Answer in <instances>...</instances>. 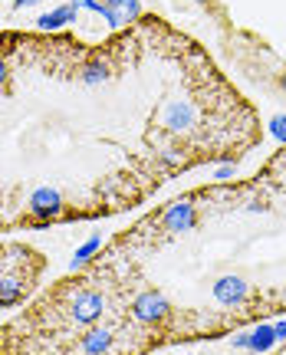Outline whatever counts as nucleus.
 I'll list each match as a JSON object with an SVG mask.
<instances>
[{
  "instance_id": "10",
  "label": "nucleus",
  "mask_w": 286,
  "mask_h": 355,
  "mask_svg": "<svg viewBox=\"0 0 286 355\" xmlns=\"http://www.w3.org/2000/svg\"><path fill=\"white\" fill-rule=\"evenodd\" d=\"M76 7L73 3H66V7H56V10L43 13V17H37V30H60V26H66L69 20H76Z\"/></svg>"
},
{
  "instance_id": "15",
  "label": "nucleus",
  "mask_w": 286,
  "mask_h": 355,
  "mask_svg": "<svg viewBox=\"0 0 286 355\" xmlns=\"http://www.w3.org/2000/svg\"><path fill=\"white\" fill-rule=\"evenodd\" d=\"M270 132H274L280 141H286V115H276L274 122H270Z\"/></svg>"
},
{
  "instance_id": "21",
  "label": "nucleus",
  "mask_w": 286,
  "mask_h": 355,
  "mask_svg": "<svg viewBox=\"0 0 286 355\" xmlns=\"http://www.w3.org/2000/svg\"><path fill=\"white\" fill-rule=\"evenodd\" d=\"M280 89H283V92H286V69H283V73H280Z\"/></svg>"
},
{
  "instance_id": "1",
  "label": "nucleus",
  "mask_w": 286,
  "mask_h": 355,
  "mask_svg": "<svg viewBox=\"0 0 286 355\" xmlns=\"http://www.w3.org/2000/svg\"><path fill=\"white\" fill-rule=\"evenodd\" d=\"M13 257H17V243H7V247H0V306H17L24 300L30 286H33V277L40 273V254H33L30 247H26V254L13 263Z\"/></svg>"
},
{
  "instance_id": "17",
  "label": "nucleus",
  "mask_w": 286,
  "mask_h": 355,
  "mask_svg": "<svg viewBox=\"0 0 286 355\" xmlns=\"http://www.w3.org/2000/svg\"><path fill=\"white\" fill-rule=\"evenodd\" d=\"M234 349H250V336H234Z\"/></svg>"
},
{
  "instance_id": "11",
  "label": "nucleus",
  "mask_w": 286,
  "mask_h": 355,
  "mask_svg": "<svg viewBox=\"0 0 286 355\" xmlns=\"http://www.w3.org/2000/svg\"><path fill=\"white\" fill-rule=\"evenodd\" d=\"M276 343V332L274 326H257V329L250 332V352H270V345Z\"/></svg>"
},
{
  "instance_id": "13",
  "label": "nucleus",
  "mask_w": 286,
  "mask_h": 355,
  "mask_svg": "<svg viewBox=\"0 0 286 355\" xmlns=\"http://www.w3.org/2000/svg\"><path fill=\"white\" fill-rule=\"evenodd\" d=\"M102 247V237H89L86 243H83V247H79V250H76L73 254V260H69V266H83V263H89V260H92V254H96V250H99Z\"/></svg>"
},
{
  "instance_id": "3",
  "label": "nucleus",
  "mask_w": 286,
  "mask_h": 355,
  "mask_svg": "<svg viewBox=\"0 0 286 355\" xmlns=\"http://www.w3.org/2000/svg\"><path fill=\"white\" fill-rule=\"evenodd\" d=\"M102 309H106L102 293L79 290V293H76V300L69 303V319H73V322H79V326H92V322L102 316Z\"/></svg>"
},
{
  "instance_id": "19",
  "label": "nucleus",
  "mask_w": 286,
  "mask_h": 355,
  "mask_svg": "<svg viewBox=\"0 0 286 355\" xmlns=\"http://www.w3.org/2000/svg\"><path fill=\"white\" fill-rule=\"evenodd\" d=\"M30 3H40V0H13V7H17V10H24V7H30Z\"/></svg>"
},
{
  "instance_id": "14",
  "label": "nucleus",
  "mask_w": 286,
  "mask_h": 355,
  "mask_svg": "<svg viewBox=\"0 0 286 355\" xmlns=\"http://www.w3.org/2000/svg\"><path fill=\"white\" fill-rule=\"evenodd\" d=\"M76 10H92V13H106V0H73Z\"/></svg>"
},
{
  "instance_id": "16",
  "label": "nucleus",
  "mask_w": 286,
  "mask_h": 355,
  "mask_svg": "<svg viewBox=\"0 0 286 355\" xmlns=\"http://www.w3.org/2000/svg\"><path fill=\"white\" fill-rule=\"evenodd\" d=\"M234 171H237L234 165H224V168H217V178H221V181H227V178H234Z\"/></svg>"
},
{
  "instance_id": "20",
  "label": "nucleus",
  "mask_w": 286,
  "mask_h": 355,
  "mask_svg": "<svg viewBox=\"0 0 286 355\" xmlns=\"http://www.w3.org/2000/svg\"><path fill=\"white\" fill-rule=\"evenodd\" d=\"M7 83V63H3V56H0V86Z\"/></svg>"
},
{
  "instance_id": "2",
  "label": "nucleus",
  "mask_w": 286,
  "mask_h": 355,
  "mask_svg": "<svg viewBox=\"0 0 286 355\" xmlns=\"http://www.w3.org/2000/svg\"><path fill=\"white\" fill-rule=\"evenodd\" d=\"M132 313H135V319H138V322H145V326H162L165 319L171 316V303L165 300V293L145 290V293H138V296H135Z\"/></svg>"
},
{
  "instance_id": "6",
  "label": "nucleus",
  "mask_w": 286,
  "mask_h": 355,
  "mask_svg": "<svg viewBox=\"0 0 286 355\" xmlns=\"http://www.w3.org/2000/svg\"><path fill=\"white\" fill-rule=\"evenodd\" d=\"M214 300L221 306H240L247 300V279L237 277V273H227L214 283Z\"/></svg>"
},
{
  "instance_id": "18",
  "label": "nucleus",
  "mask_w": 286,
  "mask_h": 355,
  "mask_svg": "<svg viewBox=\"0 0 286 355\" xmlns=\"http://www.w3.org/2000/svg\"><path fill=\"white\" fill-rule=\"evenodd\" d=\"M274 332H276V339H286V319H283V322H276Z\"/></svg>"
},
{
  "instance_id": "7",
  "label": "nucleus",
  "mask_w": 286,
  "mask_h": 355,
  "mask_svg": "<svg viewBox=\"0 0 286 355\" xmlns=\"http://www.w3.org/2000/svg\"><path fill=\"white\" fill-rule=\"evenodd\" d=\"M162 125L168 128V132H187V128H194V109H191L185 99L165 102V109H162Z\"/></svg>"
},
{
  "instance_id": "9",
  "label": "nucleus",
  "mask_w": 286,
  "mask_h": 355,
  "mask_svg": "<svg viewBox=\"0 0 286 355\" xmlns=\"http://www.w3.org/2000/svg\"><path fill=\"white\" fill-rule=\"evenodd\" d=\"M112 349V332L109 329H89L79 339V352L83 355H106Z\"/></svg>"
},
{
  "instance_id": "12",
  "label": "nucleus",
  "mask_w": 286,
  "mask_h": 355,
  "mask_svg": "<svg viewBox=\"0 0 286 355\" xmlns=\"http://www.w3.org/2000/svg\"><path fill=\"white\" fill-rule=\"evenodd\" d=\"M102 79H106V63H102V56H92V60L83 66V83H86V86H99Z\"/></svg>"
},
{
  "instance_id": "4",
  "label": "nucleus",
  "mask_w": 286,
  "mask_h": 355,
  "mask_svg": "<svg viewBox=\"0 0 286 355\" xmlns=\"http://www.w3.org/2000/svg\"><path fill=\"white\" fill-rule=\"evenodd\" d=\"M30 217L33 220H56V217L62 214V198H60V191L56 188H37L33 194H30Z\"/></svg>"
},
{
  "instance_id": "22",
  "label": "nucleus",
  "mask_w": 286,
  "mask_h": 355,
  "mask_svg": "<svg viewBox=\"0 0 286 355\" xmlns=\"http://www.w3.org/2000/svg\"><path fill=\"white\" fill-rule=\"evenodd\" d=\"M106 3H109V7H115V3H119V0H106Z\"/></svg>"
},
{
  "instance_id": "23",
  "label": "nucleus",
  "mask_w": 286,
  "mask_h": 355,
  "mask_svg": "<svg viewBox=\"0 0 286 355\" xmlns=\"http://www.w3.org/2000/svg\"><path fill=\"white\" fill-rule=\"evenodd\" d=\"M194 3H211V0H194Z\"/></svg>"
},
{
  "instance_id": "5",
  "label": "nucleus",
  "mask_w": 286,
  "mask_h": 355,
  "mask_svg": "<svg viewBox=\"0 0 286 355\" xmlns=\"http://www.w3.org/2000/svg\"><path fill=\"white\" fill-rule=\"evenodd\" d=\"M162 224H165V230H171V234H185V230H191L198 224V207L191 201H174L171 207L165 211Z\"/></svg>"
},
{
  "instance_id": "8",
  "label": "nucleus",
  "mask_w": 286,
  "mask_h": 355,
  "mask_svg": "<svg viewBox=\"0 0 286 355\" xmlns=\"http://www.w3.org/2000/svg\"><path fill=\"white\" fill-rule=\"evenodd\" d=\"M138 13H142V3H138V0H119L115 7H109V3H106V13H102V17L109 20V26H112V30H119V26L138 20Z\"/></svg>"
}]
</instances>
